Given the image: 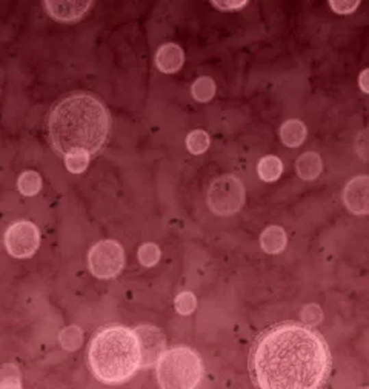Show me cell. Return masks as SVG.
I'll list each match as a JSON object with an SVG mask.
<instances>
[{"label":"cell","mask_w":369,"mask_h":389,"mask_svg":"<svg viewBox=\"0 0 369 389\" xmlns=\"http://www.w3.org/2000/svg\"><path fill=\"white\" fill-rule=\"evenodd\" d=\"M91 2H45L48 14L59 22L79 21L90 10Z\"/></svg>","instance_id":"30bf717a"},{"label":"cell","mask_w":369,"mask_h":389,"mask_svg":"<svg viewBox=\"0 0 369 389\" xmlns=\"http://www.w3.org/2000/svg\"><path fill=\"white\" fill-rule=\"evenodd\" d=\"M288 237L283 228L268 227L260 236V247L268 254H279L286 248Z\"/></svg>","instance_id":"7c38bea8"},{"label":"cell","mask_w":369,"mask_h":389,"mask_svg":"<svg viewBox=\"0 0 369 389\" xmlns=\"http://www.w3.org/2000/svg\"><path fill=\"white\" fill-rule=\"evenodd\" d=\"M245 203V188L236 175H223L212 181L208 191V206L218 216H231Z\"/></svg>","instance_id":"5b68a950"},{"label":"cell","mask_w":369,"mask_h":389,"mask_svg":"<svg viewBox=\"0 0 369 389\" xmlns=\"http://www.w3.org/2000/svg\"><path fill=\"white\" fill-rule=\"evenodd\" d=\"M162 251L155 243H143L142 247L137 251V257H139V262L143 266L151 268L154 265H157L160 260Z\"/></svg>","instance_id":"7402d4cb"},{"label":"cell","mask_w":369,"mask_h":389,"mask_svg":"<svg viewBox=\"0 0 369 389\" xmlns=\"http://www.w3.org/2000/svg\"><path fill=\"white\" fill-rule=\"evenodd\" d=\"M209 143H211L209 136L203 129L191 131V133L186 137L188 151L194 155H200V154L206 153V149L209 148Z\"/></svg>","instance_id":"d6986e66"},{"label":"cell","mask_w":369,"mask_h":389,"mask_svg":"<svg viewBox=\"0 0 369 389\" xmlns=\"http://www.w3.org/2000/svg\"><path fill=\"white\" fill-rule=\"evenodd\" d=\"M280 139L290 148H297L302 145L306 139V127L303 122L297 118L286 121L280 128Z\"/></svg>","instance_id":"5bb4252c"},{"label":"cell","mask_w":369,"mask_h":389,"mask_svg":"<svg viewBox=\"0 0 369 389\" xmlns=\"http://www.w3.org/2000/svg\"><path fill=\"white\" fill-rule=\"evenodd\" d=\"M88 266L99 279H114L125 266V251L116 240H102L94 244L88 254Z\"/></svg>","instance_id":"8992f818"},{"label":"cell","mask_w":369,"mask_h":389,"mask_svg":"<svg viewBox=\"0 0 369 389\" xmlns=\"http://www.w3.org/2000/svg\"><path fill=\"white\" fill-rule=\"evenodd\" d=\"M368 74L369 71L368 70H364V73L360 74V79H359V85L361 88V91H364L365 94L369 92V86H368Z\"/></svg>","instance_id":"83f0119b"},{"label":"cell","mask_w":369,"mask_h":389,"mask_svg":"<svg viewBox=\"0 0 369 389\" xmlns=\"http://www.w3.org/2000/svg\"><path fill=\"white\" fill-rule=\"evenodd\" d=\"M140 348V368H151L166 351V338L159 328L142 325L134 329Z\"/></svg>","instance_id":"ba28073f"},{"label":"cell","mask_w":369,"mask_h":389,"mask_svg":"<svg viewBox=\"0 0 369 389\" xmlns=\"http://www.w3.org/2000/svg\"><path fill=\"white\" fill-rule=\"evenodd\" d=\"M59 342L62 344V348L66 351H76L84 343V332L79 326H66L65 329H62L59 336Z\"/></svg>","instance_id":"e0dca14e"},{"label":"cell","mask_w":369,"mask_h":389,"mask_svg":"<svg viewBox=\"0 0 369 389\" xmlns=\"http://www.w3.org/2000/svg\"><path fill=\"white\" fill-rule=\"evenodd\" d=\"M183 49L176 45V43H165V45L159 48L157 54H155V65L165 74L177 73L183 66Z\"/></svg>","instance_id":"8fae6325"},{"label":"cell","mask_w":369,"mask_h":389,"mask_svg":"<svg viewBox=\"0 0 369 389\" xmlns=\"http://www.w3.org/2000/svg\"><path fill=\"white\" fill-rule=\"evenodd\" d=\"M17 188L23 196H36L42 190V177L36 171H25L17 180Z\"/></svg>","instance_id":"ac0fdd59"},{"label":"cell","mask_w":369,"mask_h":389,"mask_svg":"<svg viewBox=\"0 0 369 389\" xmlns=\"http://www.w3.org/2000/svg\"><path fill=\"white\" fill-rule=\"evenodd\" d=\"M329 349L311 326L277 325L254 344L251 374L262 389H316L328 377Z\"/></svg>","instance_id":"6da1fadb"},{"label":"cell","mask_w":369,"mask_h":389,"mask_svg":"<svg viewBox=\"0 0 369 389\" xmlns=\"http://www.w3.org/2000/svg\"><path fill=\"white\" fill-rule=\"evenodd\" d=\"M90 154L86 151H71L65 154V166L73 174L84 173L90 165Z\"/></svg>","instance_id":"ffe728a7"},{"label":"cell","mask_w":369,"mask_h":389,"mask_svg":"<svg viewBox=\"0 0 369 389\" xmlns=\"http://www.w3.org/2000/svg\"><path fill=\"white\" fill-rule=\"evenodd\" d=\"M355 151H357L364 159H366L368 154V143H366V133H361L360 139L355 143Z\"/></svg>","instance_id":"4316f807"},{"label":"cell","mask_w":369,"mask_h":389,"mask_svg":"<svg viewBox=\"0 0 369 389\" xmlns=\"http://www.w3.org/2000/svg\"><path fill=\"white\" fill-rule=\"evenodd\" d=\"M302 320L306 326H317L323 320V311L318 305H306L302 311Z\"/></svg>","instance_id":"cb8c5ba5"},{"label":"cell","mask_w":369,"mask_h":389,"mask_svg":"<svg viewBox=\"0 0 369 389\" xmlns=\"http://www.w3.org/2000/svg\"><path fill=\"white\" fill-rule=\"evenodd\" d=\"M360 2H329V6L337 14H351L354 10L359 8Z\"/></svg>","instance_id":"d4e9b609"},{"label":"cell","mask_w":369,"mask_h":389,"mask_svg":"<svg viewBox=\"0 0 369 389\" xmlns=\"http://www.w3.org/2000/svg\"><path fill=\"white\" fill-rule=\"evenodd\" d=\"M90 365L103 384H123L140 368V348L133 329L106 326L92 338Z\"/></svg>","instance_id":"3957f363"},{"label":"cell","mask_w":369,"mask_h":389,"mask_svg":"<svg viewBox=\"0 0 369 389\" xmlns=\"http://www.w3.org/2000/svg\"><path fill=\"white\" fill-rule=\"evenodd\" d=\"M259 177L271 184L280 179L281 173H283V162H281L277 155H265L264 159H260L257 165Z\"/></svg>","instance_id":"9a60e30c"},{"label":"cell","mask_w":369,"mask_h":389,"mask_svg":"<svg viewBox=\"0 0 369 389\" xmlns=\"http://www.w3.org/2000/svg\"><path fill=\"white\" fill-rule=\"evenodd\" d=\"M174 308L182 316H190L197 308V299L190 291L180 292L176 300H174Z\"/></svg>","instance_id":"603a6c76"},{"label":"cell","mask_w":369,"mask_h":389,"mask_svg":"<svg viewBox=\"0 0 369 389\" xmlns=\"http://www.w3.org/2000/svg\"><path fill=\"white\" fill-rule=\"evenodd\" d=\"M48 137L62 154L100 151L110 133V116L100 100L90 94H73L49 112Z\"/></svg>","instance_id":"7a4b0ae2"},{"label":"cell","mask_w":369,"mask_h":389,"mask_svg":"<svg viewBox=\"0 0 369 389\" xmlns=\"http://www.w3.org/2000/svg\"><path fill=\"white\" fill-rule=\"evenodd\" d=\"M368 192H369V179L368 175H359V177L353 179L343 190V202H345L346 208L354 212V214L364 216L368 214L369 211V202H368Z\"/></svg>","instance_id":"9c48e42d"},{"label":"cell","mask_w":369,"mask_h":389,"mask_svg":"<svg viewBox=\"0 0 369 389\" xmlns=\"http://www.w3.org/2000/svg\"><path fill=\"white\" fill-rule=\"evenodd\" d=\"M191 94L197 102H209L216 94V84L211 77H199L191 86Z\"/></svg>","instance_id":"2e32d148"},{"label":"cell","mask_w":369,"mask_h":389,"mask_svg":"<svg viewBox=\"0 0 369 389\" xmlns=\"http://www.w3.org/2000/svg\"><path fill=\"white\" fill-rule=\"evenodd\" d=\"M296 169L300 179L303 180H314L320 175L323 169V163L320 155L317 153H305L298 157L296 163Z\"/></svg>","instance_id":"4fadbf2b"},{"label":"cell","mask_w":369,"mask_h":389,"mask_svg":"<svg viewBox=\"0 0 369 389\" xmlns=\"http://www.w3.org/2000/svg\"><path fill=\"white\" fill-rule=\"evenodd\" d=\"M40 244V231L33 222L12 223L5 234V247L16 259H28Z\"/></svg>","instance_id":"52a82bcc"},{"label":"cell","mask_w":369,"mask_h":389,"mask_svg":"<svg viewBox=\"0 0 369 389\" xmlns=\"http://www.w3.org/2000/svg\"><path fill=\"white\" fill-rule=\"evenodd\" d=\"M0 388H22V374L16 365L6 363L0 368Z\"/></svg>","instance_id":"44dd1931"},{"label":"cell","mask_w":369,"mask_h":389,"mask_svg":"<svg viewBox=\"0 0 369 389\" xmlns=\"http://www.w3.org/2000/svg\"><path fill=\"white\" fill-rule=\"evenodd\" d=\"M212 5H214L217 10L222 11H236L246 6L248 2H236V0H231V2H212Z\"/></svg>","instance_id":"484cf974"},{"label":"cell","mask_w":369,"mask_h":389,"mask_svg":"<svg viewBox=\"0 0 369 389\" xmlns=\"http://www.w3.org/2000/svg\"><path fill=\"white\" fill-rule=\"evenodd\" d=\"M157 381L164 389H192L203 377L200 355L186 347L165 351L155 363Z\"/></svg>","instance_id":"277c9868"}]
</instances>
